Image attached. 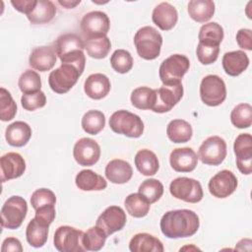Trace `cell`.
<instances>
[{"instance_id": "6da1fadb", "label": "cell", "mask_w": 252, "mask_h": 252, "mask_svg": "<svg viewBox=\"0 0 252 252\" xmlns=\"http://www.w3.org/2000/svg\"><path fill=\"white\" fill-rule=\"evenodd\" d=\"M160 230L167 238H183L194 235L200 226L198 215L188 209L166 212L159 222Z\"/></svg>"}, {"instance_id": "7a4b0ae2", "label": "cell", "mask_w": 252, "mask_h": 252, "mask_svg": "<svg viewBox=\"0 0 252 252\" xmlns=\"http://www.w3.org/2000/svg\"><path fill=\"white\" fill-rule=\"evenodd\" d=\"M84 49L85 41L76 33L62 34L54 42V50L61 63L73 64L82 73L86 65Z\"/></svg>"}, {"instance_id": "3957f363", "label": "cell", "mask_w": 252, "mask_h": 252, "mask_svg": "<svg viewBox=\"0 0 252 252\" xmlns=\"http://www.w3.org/2000/svg\"><path fill=\"white\" fill-rule=\"evenodd\" d=\"M134 44L138 55L145 60H154L160 54L161 34L153 27L140 28L134 35Z\"/></svg>"}, {"instance_id": "277c9868", "label": "cell", "mask_w": 252, "mask_h": 252, "mask_svg": "<svg viewBox=\"0 0 252 252\" xmlns=\"http://www.w3.org/2000/svg\"><path fill=\"white\" fill-rule=\"evenodd\" d=\"M110 129L129 138H139L144 132V123L139 115L128 110H117L109 118Z\"/></svg>"}, {"instance_id": "5b68a950", "label": "cell", "mask_w": 252, "mask_h": 252, "mask_svg": "<svg viewBox=\"0 0 252 252\" xmlns=\"http://www.w3.org/2000/svg\"><path fill=\"white\" fill-rule=\"evenodd\" d=\"M189 67L190 61L187 56L183 54H172L161 62L158 70L159 79L163 85L181 83Z\"/></svg>"}, {"instance_id": "8992f818", "label": "cell", "mask_w": 252, "mask_h": 252, "mask_svg": "<svg viewBox=\"0 0 252 252\" xmlns=\"http://www.w3.org/2000/svg\"><path fill=\"white\" fill-rule=\"evenodd\" d=\"M28 213L27 201L21 196H11L1 208V225L8 229L19 228Z\"/></svg>"}, {"instance_id": "52a82bcc", "label": "cell", "mask_w": 252, "mask_h": 252, "mask_svg": "<svg viewBox=\"0 0 252 252\" xmlns=\"http://www.w3.org/2000/svg\"><path fill=\"white\" fill-rule=\"evenodd\" d=\"M82 74L75 65L61 63L57 69L50 72L48 77L49 87L56 94H66L76 85Z\"/></svg>"}, {"instance_id": "ba28073f", "label": "cell", "mask_w": 252, "mask_h": 252, "mask_svg": "<svg viewBox=\"0 0 252 252\" xmlns=\"http://www.w3.org/2000/svg\"><path fill=\"white\" fill-rule=\"evenodd\" d=\"M200 96L208 106H218L226 98V87L218 75L205 76L200 84Z\"/></svg>"}, {"instance_id": "9c48e42d", "label": "cell", "mask_w": 252, "mask_h": 252, "mask_svg": "<svg viewBox=\"0 0 252 252\" xmlns=\"http://www.w3.org/2000/svg\"><path fill=\"white\" fill-rule=\"evenodd\" d=\"M169 192L174 198L192 204L200 202L204 196L201 183L194 178L184 176L170 182Z\"/></svg>"}, {"instance_id": "30bf717a", "label": "cell", "mask_w": 252, "mask_h": 252, "mask_svg": "<svg viewBox=\"0 0 252 252\" xmlns=\"http://www.w3.org/2000/svg\"><path fill=\"white\" fill-rule=\"evenodd\" d=\"M83 236L84 231L70 225H61L54 233V247L60 252H84Z\"/></svg>"}, {"instance_id": "8fae6325", "label": "cell", "mask_w": 252, "mask_h": 252, "mask_svg": "<svg viewBox=\"0 0 252 252\" xmlns=\"http://www.w3.org/2000/svg\"><path fill=\"white\" fill-rule=\"evenodd\" d=\"M226 143L220 136L207 138L200 146L198 158L207 165H219L226 157Z\"/></svg>"}, {"instance_id": "7c38bea8", "label": "cell", "mask_w": 252, "mask_h": 252, "mask_svg": "<svg viewBox=\"0 0 252 252\" xmlns=\"http://www.w3.org/2000/svg\"><path fill=\"white\" fill-rule=\"evenodd\" d=\"M110 28L108 16L101 11H92L84 15L81 20V31L85 39L106 36Z\"/></svg>"}, {"instance_id": "4fadbf2b", "label": "cell", "mask_w": 252, "mask_h": 252, "mask_svg": "<svg viewBox=\"0 0 252 252\" xmlns=\"http://www.w3.org/2000/svg\"><path fill=\"white\" fill-rule=\"evenodd\" d=\"M156 91V102L152 110L157 113H165L170 111L182 98V83L174 85H162Z\"/></svg>"}, {"instance_id": "5bb4252c", "label": "cell", "mask_w": 252, "mask_h": 252, "mask_svg": "<svg viewBox=\"0 0 252 252\" xmlns=\"http://www.w3.org/2000/svg\"><path fill=\"white\" fill-rule=\"evenodd\" d=\"M238 170L245 175L252 172V137L249 133L239 134L233 144Z\"/></svg>"}, {"instance_id": "9a60e30c", "label": "cell", "mask_w": 252, "mask_h": 252, "mask_svg": "<svg viewBox=\"0 0 252 252\" xmlns=\"http://www.w3.org/2000/svg\"><path fill=\"white\" fill-rule=\"evenodd\" d=\"M237 178L230 170L223 169L215 174L209 181L210 193L219 199L230 196L237 188Z\"/></svg>"}, {"instance_id": "2e32d148", "label": "cell", "mask_w": 252, "mask_h": 252, "mask_svg": "<svg viewBox=\"0 0 252 252\" xmlns=\"http://www.w3.org/2000/svg\"><path fill=\"white\" fill-rule=\"evenodd\" d=\"M73 157L80 165L92 166L100 158V147L94 139L81 138L74 146Z\"/></svg>"}, {"instance_id": "e0dca14e", "label": "cell", "mask_w": 252, "mask_h": 252, "mask_svg": "<svg viewBox=\"0 0 252 252\" xmlns=\"http://www.w3.org/2000/svg\"><path fill=\"white\" fill-rule=\"evenodd\" d=\"M126 213L121 207L109 206L97 218L95 225L102 228L107 235L121 230L126 224Z\"/></svg>"}, {"instance_id": "ac0fdd59", "label": "cell", "mask_w": 252, "mask_h": 252, "mask_svg": "<svg viewBox=\"0 0 252 252\" xmlns=\"http://www.w3.org/2000/svg\"><path fill=\"white\" fill-rule=\"evenodd\" d=\"M1 181L6 182L11 179L22 176L26 170V161L24 158L14 152L3 155L0 158Z\"/></svg>"}, {"instance_id": "d6986e66", "label": "cell", "mask_w": 252, "mask_h": 252, "mask_svg": "<svg viewBox=\"0 0 252 252\" xmlns=\"http://www.w3.org/2000/svg\"><path fill=\"white\" fill-rule=\"evenodd\" d=\"M169 162L177 172H191L198 164V156L191 148H176L170 153Z\"/></svg>"}, {"instance_id": "ffe728a7", "label": "cell", "mask_w": 252, "mask_h": 252, "mask_svg": "<svg viewBox=\"0 0 252 252\" xmlns=\"http://www.w3.org/2000/svg\"><path fill=\"white\" fill-rule=\"evenodd\" d=\"M152 20L161 31H170L178 21V13L170 3L161 2L154 8Z\"/></svg>"}, {"instance_id": "44dd1931", "label": "cell", "mask_w": 252, "mask_h": 252, "mask_svg": "<svg viewBox=\"0 0 252 252\" xmlns=\"http://www.w3.org/2000/svg\"><path fill=\"white\" fill-rule=\"evenodd\" d=\"M56 52L50 46L35 47L30 54L29 64L34 70L46 72L51 70L56 63Z\"/></svg>"}, {"instance_id": "7402d4cb", "label": "cell", "mask_w": 252, "mask_h": 252, "mask_svg": "<svg viewBox=\"0 0 252 252\" xmlns=\"http://www.w3.org/2000/svg\"><path fill=\"white\" fill-rule=\"evenodd\" d=\"M110 81L107 76L101 73H94L90 75L84 85L86 94L93 99H101L105 97L110 92Z\"/></svg>"}, {"instance_id": "603a6c76", "label": "cell", "mask_w": 252, "mask_h": 252, "mask_svg": "<svg viewBox=\"0 0 252 252\" xmlns=\"http://www.w3.org/2000/svg\"><path fill=\"white\" fill-rule=\"evenodd\" d=\"M104 173L111 183L124 184L132 178L133 168L128 161L120 158H114L106 164Z\"/></svg>"}, {"instance_id": "cb8c5ba5", "label": "cell", "mask_w": 252, "mask_h": 252, "mask_svg": "<svg viewBox=\"0 0 252 252\" xmlns=\"http://www.w3.org/2000/svg\"><path fill=\"white\" fill-rule=\"evenodd\" d=\"M221 63L224 72L228 76L236 77L247 69L249 65V58L242 50L229 51L224 53Z\"/></svg>"}, {"instance_id": "d4e9b609", "label": "cell", "mask_w": 252, "mask_h": 252, "mask_svg": "<svg viewBox=\"0 0 252 252\" xmlns=\"http://www.w3.org/2000/svg\"><path fill=\"white\" fill-rule=\"evenodd\" d=\"M32 137L31 126L24 121H15L8 125L5 131L7 143L12 147L21 148L28 144Z\"/></svg>"}, {"instance_id": "484cf974", "label": "cell", "mask_w": 252, "mask_h": 252, "mask_svg": "<svg viewBox=\"0 0 252 252\" xmlns=\"http://www.w3.org/2000/svg\"><path fill=\"white\" fill-rule=\"evenodd\" d=\"M129 249L131 252H163L164 250L162 242L147 232L135 234L129 242Z\"/></svg>"}, {"instance_id": "4316f807", "label": "cell", "mask_w": 252, "mask_h": 252, "mask_svg": "<svg viewBox=\"0 0 252 252\" xmlns=\"http://www.w3.org/2000/svg\"><path fill=\"white\" fill-rule=\"evenodd\" d=\"M75 183L82 191H100L107 187L105 179L91 169L81 170L76 175Z\"/></svg>"}, {"instance_id": "83f0119b", "label": "cell", "mask_w": 252, "mask_h": 252, "mask_svg": "<svg viewBox=\"0 0 252 252\" xmlns=\"http://www.w3.org/2000/svg\"><path fill=\"white\" fill-rule=\"evenodd\" d=\"M134 162L138 171L145 176L155 175L159 168V162L157 155L148 149L138 151L135 156Z\"/></svg>"}, {"instance_id": "f1b7e54d", "label": "cell", "mask_w": 252, "mask_h": 252, "mask_svg": "<svg viewBox=\"0 0 252 252\" xmlns=\"http://www.w3.org/2000/svg\"><path fill=\"white\" fill-rule=\"evenodd\" d=\"M49 225L33 218L28 224L26 229V238L28 243L34 247H42L48 238Z\"/></svg>"}, {"instance_id": "f546056e", "label": "cell", "mask_w": 252, "mask_h": 252, "mask_svg": "<svg viewBox=\"0 0 252 252\" xmlns=\"http://www.w3.org/2000/svg\"><path fill=\"white\" fill-rule=\"evenodd\" d=\"M56 14V7L52 1L37 0L33 10L27 15L28 20L32 25H42L49 23Z\"/></svg>"}, {"instance_id": "4dcf8cb0", "label": "cell", "mask_w": 252, "mask_h": 252, "mask_svg": "<svg viewBox=\"0 0 252 252\" xmlns=\"http://www.w3.org/2000/svg\"><path fill=\"white\" fill-rule=\"evenodd\" d=\"M187 11L195 22L206 23L215 14V3L211 0H192L188 3Z\"/></svg>"}, {"instance_id": "1f68e13d", "label": "cell", "mask_w": 252, "mask_h": 252, "mask_svg": "<svg viewBox=\"0 0 252 252\" xmlns=\"http://www.w3.org/2000/svg\"><path fill=\"white\" fill-rule=\"evenodd\" d=\"M168 139L176 144L186 143L190 141L193 135L192 126L183 119H173L166 127Z\"/></svg>"}, {"instance_id": "d6a6232c", "label": "cell", "mask_w": 252, "mask_h": 252, "mask_svg": "<svg viewBox=\"0 0 252 252\" xmlns=\"http://www.w3.org/2000/svg\"><path fill=\"white\" fill-rule=\"evenodd\" d=\"M124 206L130 216L134 218H144L148 215L151 204L138 192L129 194L124 200Z\"/></svg>"}, {"instance_id": "836d02e7", "label": "cell", "mask_w": 252, "mask_h": 252, "mask_svg": "<svg viewBox=\"0 0 252 252\" xmlns=\"http://www.w3.org/2000/svg\"><path fill=\"white\" fill-rule=\"evenodd\" d=\"M223 35L224 34L222 27L216 22H211L208 24H204L201 27L198 38L199 42L201 43L220 46L223 39Z\"/></svg>"}, {"instance_id": "e575fe53", "label": "cell", "mask_w": 252, "mask_h": 252, "mask_svg": "<svg viewBox=\"0 0 252 252\" xmlns=\"http://www.w3.org/2000/svg\"><path fill=\"white\" fill-rule=\"evenodd\" d=\"M131 103L138 109H151L156 102V91L149 87L136 88L130 96Z\"/></svg>"}, {"instance_id": "d590c367", "label": "cell", "mask_w": 252, "mask_h": 252, "mask_svg": "<svg viewBox=\"0 0 252 252\" xmlns=\"http://www.w3.org/2000/svg\"><path fill=\"white\" fill-rule=\"evenodd\" d=\"M111 48L110 39L107 36H99L85 39V49L90 57L94 59L105 58Z\"/></svg>"}, {"instance_id": "8d00e7d4", "label": "cell", "mask_w": 252, "mask_h": 252, "mask_svg": "<svg viewBox=\"0 0 252 252\" xmlns=\"http://www.w3.org/2000/svg\"><path fill=\"white\" fill-rule=\"evenodd\" d=\"M107 236L105 231L99 226L90 227L84 232L83 246L86 251H98L104 246Z\"/></svg>"}, {"instance_id": "74e56055", "label": "cell", "mask_w": 252, "mask_h": 252, "mask_svg": "<svg viewBox=\"0 0 252 252\" xmlns=\"http://www.w3.org/2000/svg\"><path fill=\"white\" fill-rule=\"evenodd\" d=\"M83 130L91 135L98 134L105 126V116L99 110L87 111L81 121Z\"/></svg>"}, {"instance_id": "f35d334b", "label": "cell", "mask_w": 252, "mask_h": 252, "mask_svg": "<svg viewBox=\"0 0 252 252\" xmlns=\"http://www.w3.org/2000/svg\"><path fill=\"white\" fill-rule=\"evenodd\" d=\"M230 121L236 128H249L252 124V106L249 103H239L230 113Z\"/></svg>"}, {"instance_id": "ab89813d", "label": "cell", "mask_w": 252, "mask_h": 252, "mask_svg": "<svg viewBox=\"0 0 252 252\" xmlns=\"http://www.w3.org/2000/svg\"><path fill=\"white\" fill-rule=\"evenodd\" d=\"M138 192L143 195L150 204L156 203L160 199L163 194L162 183L155 178H150L144 180L138 189Z\"/></svg>"}, {"instance_id": "60d3db41", "label": "cell", "mask_w": 252, "mask_h": 252, "mask_svg": "<svg viewBox=\"0 0 252 252\" xmlns=\"http://www.w3.org/2000/svg\"><path fill=\"white\" fill-rule=\"evenodd\" d=\"M110 64L115 72L126 74L133 67V57L129 51L125 49H117L110 57Z\"/></svg>"}, {"instance_id": "b9f144b4", "label": "cell", "mask_w": 252, "mask_h": 252, "mask_svg": "<svg viewBox=\"0 0 252 252\" xmlns=\"http://www.w3.org/2000/svg\"><path fill=\"white\" fill-rule=\"evenodd\" d=\"M18 86L23 94L35 93L41 89L40 76L33 70H26L19 78Z\"/></svg>"}, {"instance_id": "7bdbcfd3", "label": "cell", "mask_w": 252, "mask_h": 252, "mask_svg": "<svg viewBox=\"0 0 252 252\" xmlns=\"http://www.w3.org/2000/svg\"><path fill=\"white\" fill-rule=\"evenodd\" d=\"M17 113V104L9 91L0 89V119L2 121L12 120Z\"/></svg>"}, {"instance_id": "ee69618b", "label": "cell", "mask_w": 252, "mask_h": 252, "mask_svg": "<svg viewBox=\"0 0 252 252\" xmlns=\"http://www.w3.org/2000/svg\"><path fill=\"white\" fill-rule=\"evenodd\" d=\"M56 197L53 191L47 188H39L36 189L31 197V205L35 210L45 206H55Z\"/></svg>"}, {"instance_id": "f6af8a7d", "label": "cell", "mask_w": 252, "mask_h": 252, "mask_svg": "<svg viewBox=\"0 0 252 252\" xmlns=\"http://www.w3.org/2000/svg\"><path fill=\"white\" fill-rule=\"evenodd\" d=\"M220 53V46L205 43H198L196 55L200 63L203 65H210L217 61Z\"/></svg>"}, {"instance_id": "bcb514c9", "label": "cell", "mask_w": 252, "mask_h": 252, "mask_svg": "<svg viewBox=\"0 0 252 252\" xmlns=\"http://www.w3.org/2000/svg\"><path fill=\"white\" fill-rule=\"evenodd\" d=\"M21 104L25 110L33 111L37 108L43 107L46 104V96L41 91L30 94H23L21 97Z\"/></svg>"}, {"instance_id": "7dc6e473", "label": "cell", "mask_w": 252, "mask_h": 252, "mask_svg": "<svg viewBox=\"0 0 252 252\" xmlns=\"http://www.w3.org/2000/svg\"><path fill=\"white\" fill-rule=\"evenodd\" d=\"M55 215H56L55 206L51 205V206L41 207V208H38L37 210H35L34 218L36 220L50 225L55 219Z\"/></svg>"}, {"instance_id": "c3c4849f", "label": "cell", "mask_w": 252, "mask_h": 252, "mask_svg": "<svg viewBox=\"0 0 252 252\" xmlns=\"http://www.w3.org/2000/svg\"><path fill=\"white\" fill-rule=\"evenodd\" d=\"M238 46L245 50H252V31L250 29H240L236 33Z\"/></svg>"}, {"instance_id": "681fc988", "label": "cell", "mask_w": 252, "mask_h": 252, "mask_svg": "<svg viewBox=\"0 0 252 252\" xmlns=\"http://www.w3.org/2000/svg\"><path fill=\"white\" fill-rule=\"evenodd\" d=\"M36 1L37 0H12L11 1V4L13 5V7L21 12V13H24L26 15L30 14L33 8L35 7L36 5Z\"/></svg>"}, {"instance_id": "f907efd6", "label": "cell", "mask_w": 252, "mask_h": 252, "mask_svg": "<svg viewBox=\"0 0 252 252\" xmlns=\"http://www.w3.org/2000/svg\"><path fill=\"white\" fill-rule=\"evenodd\" d=\"M2 252H22L21 241L16 237H7L4 239L1 247Z\"/></svg>"}, {"instance_id": "816d5d0a", "label": "cell", "mask_w": 252, "mask_h": 252, "mask_svg": "<svg viewBox=\"0 0 252 252\" xmlns=\"http://www.w3.org/2000/svg\"><path fill=\"white\" fill-rule=\"evenodd\" d=\"M58 3L65 7L66 9H72V8H75L77 5H79L81 3L80 0H77V1H62V0H59Z\"/></svg>"}]
</instances>
